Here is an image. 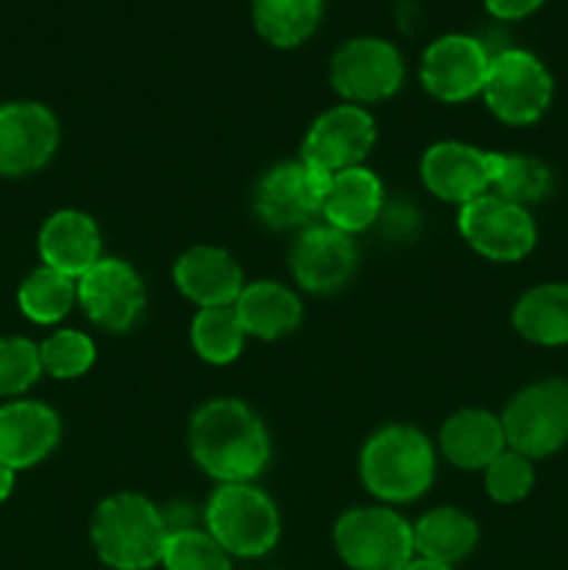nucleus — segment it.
<instances>
[{"label": "nucleus", "mask_w": 568, "mask_h": 570, "mask_svg": "<svg viewBox=\"0 0 568 570\" xmlns=\"http://www.w3.org/2000/svg\"><path fill=\"white\" fill-rule=\"evenodd\" d=\"M189 451L221 484L251 482L271 460V438L262 417L237 399H215L189 421Z\"/></svg>", "instance_id": "1"}, {"label": "nucleus", "mask_w": 568, "mask_h": 570, "mask_svg": "<svg viewBox=\"0 0 568 570\" xmlns=\"http://www.w3.org/2000/svg\"><path fill=\"white\" fill-rule=\"evenodd\" d=\"M92 546L111 570H150L161 566L170 538L165 515L137 493H115L92 515Z\"/></svg>", "instance_id": "2"}, {"label": "nucleus", "mask_w": 568, "mask_h": 570, "mask_svg": "<svg viewBox=\"0 0 568 570\" xmlns=\"http://www.w3.org/2000/svg\"><path fill=\"white\" fill-rule=\"evenodd\" d=\"M360 476L376 499L390 504L421 499L434 479L432 443L412 426H384L362 449Z\"/></svg>", "instance_id": "3"}, {"label": "nucleus", "mask_w": 568, "mask_h": 570, "mask_svg": "<svg viewBox=\"0 0 568 570\" xmlns=\"http://www.w3.org/2000/svg\"><path fill=\"white\" fill-rule=\"evenodd\" d=\"M206 532L226 549L228 557L267 554L278 543V510L251 482L221 484L206 504Z\"/></svg>", "instance_id": "4"}, {"label": "nucleus", "mask_w": 568, "mask_h": 570, "mask_svg": "<svg viewBox=\"0 0 568 570\" xmlns=\"http://www.w3.org/2000/svg\"><path fill=\"white\" fill-rule=\"evenodd\" d=\"M340 560L351 570H404L415 560L412 523L390 507H356L334 527Z\"/></svg>", "instance_id": "5"}, {"label": "nucleus", "mask_w": 568, "mask_h": 570, "mask_svg": "<svg viewBox=\"0 0 568 570\" xmlns=\"http://www.w3.org/2000/svg\"><path fill=\"white\" fill-rule=\"evenodd\" d=\"M484 104L507 126L540 120L555 98V81L543 61L523 48H499L490 56Z\"/></svg>", "instance_id": "6"}, {"label": "nucleus", "mask_w": 568, "mask_h": 570, "mask_svg": "<svg viewBox=\"0 0 568 570\" xmlns=\"http://www.w3.org/2000/svg\"><path fill=\"white\" fill-rule=\"evenodd\" d=\"M507 449L543 460L568 443V382L540 379L512 395L501 415Z\"/></svg>", "instance_id": "7"}, {"label": "nucleus", "mask_w": 568, "mask_h": 570, "mask_svg": "<svg viewBox=\"0 0 568 570\" xmlns=\"http://www.w3.org/2000/svg\"><path fill=\"white\" fill-rule=\"evenodd\" d=\"M329 81L349 104H376L401 89L404 59L388 39L354 37L334 50Z\"/></svg>", "instance_id": "8"}, {"label": "nucleus", "mask_w": 568, "mask_h": 570, "mask_svg": "<svg viewBox=\"0 0 568 570\" xmlns=\"http://www.w3.org/2000/svg\"><path fill=\"white\" fill-rule=\"evenodd\" d=\"M460 234L477 254L493 262H518L538 243V228L527 206L510 204L493 193L460 206Z\"/></svg>", "instance_id": "9"}, {"label": "nucleus", "mask_w": 568, "mask_h": 570, "mask_svg": "<svg viewBox=\"0 0 568 570\" xmlns=\"http://www.w3.org/2000/svg\"><path fill=\"white\" fill-rule=\"evenodd\" d=\"M332 176L306 161H287L262 176L254 193V209L265 226L287 232L301 228L315 215H323V200Z\"/></svg>", "instance_id": "10"}, {"label": "nucleus", "mask_w": 568, "mask_h": 570, "mask_svg": "<svg viewBox=\"0 0 568 570\" xmlns=\"http://www.w3.org/2000/svg\"><path fill=\"white\" fill-rule=\"evenodd\" d=\"M493 50L468 33H443L421 56V83L443 104H462L482 95Z\"/></svg>", "instance_id": "11"}, {"label": "nucleus", "mask_w": 568, "mask_h": 570, "mask_svg": "<svg viewBox=\"0 0 568 570\" xmlns=\"http://www.w3.org/2000/svg\"><path fill=\"white\" fill-rule=\"evenodd\" d=\"M373 142H376L373 117L362 106L340 104L312 122L301 145V161L326 176H334V173L362 165Z\"/></svg>", "instance_id": "12"}, {"label": "nucleus", "mask_w": 568, "mask_h": 570, "mask_svg": "<svg viewBox=\"0 0 568 570\" xmlns=\"http://www.w3.org/2000/svg\"><path fill=\"white\" fill-rule=\"evenodd\" d=\"M59 120L33 100L0 106V176L20 178L37 173L59 148Z\"/></svg>", "instance_id": "13"}, {"label": "nucleus", "mask_w": 568, "mask_h": 570, "mask_svg": "<svg viewBox=\"0 0 568 570\" xmlns=\"http://www.w3.org/2000/svg\"><path fill=\"white\" fill-rule=\"evenodd\" d=\"M76 284L89 321L106 332H128L143 315L145 284L128 262L104 256Z\"/></svg>", "instance_id": "14"}, {"label": "nucleus", "mask_w": 568, "mask_h": 570, "mask_svg": "<svg viewBox=\"0 0 568 570\" xmlns=\"http://www.w3.org/2000/svg\"><path fill=\"white\" fill-rule=\"evenodd\" d=\"M290 267L306 293H337L356 271V245L351 234L332 226L304 228L290 250Z\"/></svg>", "instance_id": "15"}, {"label": "nucleus", "mask_w": 568, "mask_h": 570, "mask_svg": "<svg viewBox=\"0 0 568 570\" xmlns=\"http://www.w3.org/2000/svg\"><path fill=\"white\" fill-rule=\"evenodd\" d=\"M423 184L432 195L449 204L466 206L490 193L493 154L466 142H438L421 159Z\"/></svg>", "instance_id": "16"}, {"label": "nucleus", "mask_w": 568, "mask_h": 570, "mask_svg": "<svg viewBox=\"0 0 568 570\" xmlns=\"http://www.w3.org/2000/svg\"><path fill=\"white\" fill-rule=\"evenodd\" d=\"M61 421L48 404L9 401L0 406V462L11 471L39 465L59 445Z\"/></svg>", "instance_id": "17"}, {"label": "nucleus", "mask_w": 568, "mask_h": 570, "mask_svg": "<svg viewBox=\"0 0 568 570\" xmlns=\"http://www.w3.org/2000/svg\"><path fill=\"white\" fill-rule=\"evenodd\" d=\"M173 278L184 298L198 304L200 309L234 306L245 287L243 271L234 256L212 245H195L184 250L173 265Z\"/></svg>", "instance_id": "18"}, {"label": "nucleus", "mask_w": 568, "mask_h": 570, "mask_svg": "<svg viewBox=\"0 0 568 570\" xmlns=\"http://www.w3.org/2000/svg\"><path fill=\"white\" fill-rule=\"evenodd\" d=\"M100 228L89 215L78 209H61L45 220L39 228V256L42 265L65 273L70 278H81L89 267L104 259L100 254Z\"/></svg>", "instance_id": "19"}, {"label": "nucleus", "mask_w": 568, "mask_h": 570, "mask_svg": "<svg viewBox=\"0 0 568 570\" xmlns=\"http://www.w3.org/2000/svg\"><path fill=\"white\" fill-rule=\"evenodd\" d=\"M382 204L384 187L379 176L368 167L356 165L332 176L326 200H323V217L337 232L360 234L379 220Z\"/></svg>", "instance_id": "20"}, {"label": "nucleus", "mask_w": 568, "mask_h": 570, "mask_svg": "<svg viewBox=\"0 0 568 570\" xmlns=\"http://www.w3.org/2000/svg\"><path fill=\"white\" fill-rule=\"evenodd\" d=\"M507 449L501 417L484 410L454 412L440 429V451L462 471H484Z\"/></svg>", "instance_id": "21"}, {"label": "nucleus", "mask_w": 568, "mask_h": 570, "mask_svg": "<svg viewBox=\"0 0 568 570\" xmlns=\"http://www.w3.org/2000/svg\"><path fill=\"white\" fill-rule=\"evenodd\" d=\"M234 312H237L245 337L256 340L287 337L304 317L298 295L278 282L245 284L239 298L234 301Z\"/></svg>", "instance_id": "22"}, {"label": "nucleus", "mask_w": 568, "mask_h": 570, "mask_svg": "<svg viewBox=\"0 0 568 570\" xmlns=\"http://www.w3.org/2000/svg\"><path fill=\"white\" fill-rule=\"evenodd\" d=\"M479 529L471 515L454 507H438L412 523V546L423 560L451 566L466 560L477 549Z\"/></svg>", "instance_id": "23"}, {"label": "nucleus", "mask_w": 568, "mask_h": 570, "mask_svg": "<svg viewBox=\"0 0 568 570\" xmlns=\"http://www.w3.org/2000/svg\"><path fill=\"white\" fill-rule=\"evenodd\" d=\"M512 326L538 345H568V284L549 282L527 289L512 309Z\"/></svg>", "instance_id": "24"}, {"label": "nucleus", "mask_w": 568, "mask_h": 570, "mask_svg": "<svg viewBox=\"0 0 568 570\" xmlns=\"http://www.w3.org/2000/svg\"><path fill=\"white\" fill-rule=\"evenodd\" d=\"M323 0H251L256 33L273 48H298L321 26Z\"/></svg>", "instance_id": "25"}, {"label": "nucleus", "mask_w": 568, "mask_h": 570, "mask_svg": "<svg viewBox=\"0 0 568 570\" xmlns=\"http://www.w3.org/2000/svg\"><path fill=\"white\" fill-rule=\"evenodd\" d=\"M78 301V284L76 278L65 276V273L53 271V267L42 265L33 273H28L26 282L17 289V304L28 321L39 323V326H50L59 323L72 304Z\"/></svg>", "instance_id": "26"}, {"label": "nucleus", "mask_w": 568, "mask_h": 570, "mask_svg": "<svg viewBox=\"0 0 568 570\" xmlns=\"http://www.w3.org/2000/svg\"><path fill=\"white\" fill-rule=\"evenodd\" d=\"M490 193L529 209V204H538L551 193V170L535 156L493 154Z\"/></svg>", "instance_id": "27"}, {"label": "nucleus", "mask_w": 568, "mask_h": 570, "mask_svg": "<svg viewBox=\"0 0 568 570\" xmlns=\"http://www.w3.org/2000/svg\"><path fill=\"white\" fill-rule=\"evenodd\" d=\"M195 354L212 365H228L239 356L245 345V332L234 306H209L193 317L189 326Z\"/></svg>", "instance_id": "28"}, {"label": "nucleus", "mask_w": 568, "mask_h": 570, "mask_svg": "<svg viewBox=\"0 0 568 570\" xmlns=\"http://www.w3.org/2000/svg\"><path fill=\"white\" fill-rule=\"evenodd\" d=\"M165 570H232V557L209 532L184 527L173 529L161 554Z\"/></svg>", "instance_id": "29"}, {"label": "nucleus", "mask_w": 568, "mask_h": 570, "mask_svg": "<svg viewBox=\"0 0 568 570\" xmlns=\"http://www.w3.org/2000/svg\"><path fill=\"white\" fill-rule=\"evenodd\" d=\"M39 360H42V373L67 382V379L84 376L92 367L95 343L84 332L61 328L39 345Z\"/></svg>", "instance_id": "30"}, {"label": "nucleus", "mask_w": 568, "mask_h": 570, "mask_svg": "<svg viewBox=\"0 0 568 570\" xmlns=\"http://www.w3.org/2000/svg\"><path fill=\"white\" fill-rule=\"evenodd\" d=\"M42 376L39 345L26 337H0V399L28 393Z\"/></svg>", "instance_id": "31"}, {"label": "nucleus", "mask_w": 568, "mask_h": 570, "mask_svg": "<svg viewBox=\"0 0 568 570\" xmlns=\"http://www.w3.org/2000/svg\"><path fill=\"white\" fill-rule=\"evenodd\" d=\"M535 484L532 460L518 451L505 449L488 468H484V490L499 504H516L527 499Z\"/></svg>", "instance_id": "32"}, {"label": "nucleus", "mask_w": 568, "mask_h": 570, "mask_svg": "<svg viewBox=\"0 0 568 570\" xmlns=\"http://www.w3.org/2000/svg\"><path fill=\"white\" fill-rule=\"evenodd\" d=\"M482 3L496 20H523L535 14L546 0H482Z\"/></svg>", "instance_id": "33"}, {"label": "nucleus", "mask_w": 568, "mask_h": 570, "mask_svg": "<svg viewBox=\"0 0 568 570\" xmlns=\"http://www.w3.org/2000/svg\"><path fill=\"white\" fill-rule=\"evenodd\" d=\"M14 473L17 471H11L9 465H3V462H0V501L9 499L11 490H14Z\"/></svg>", "instance_id": "34"}, {"label": "nucleus", "mask_w": 568, "mask_h": 570, "mask_svg": "<svg viewBox=\"0 0 568 570\" xmlns=\"http://www.w3.org/2000/svg\"><path fill=\"white\" fill-rule=\"evenodd\" d=\"M404 570H454L451 566H440V562L432 560H423V557H415Z\"/></svg>", "instance_id": "35"}]
</instances>
